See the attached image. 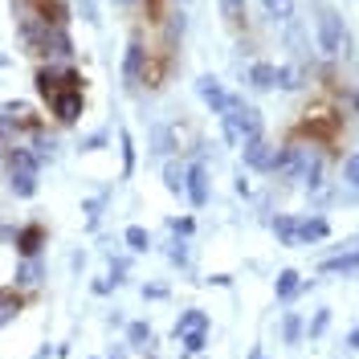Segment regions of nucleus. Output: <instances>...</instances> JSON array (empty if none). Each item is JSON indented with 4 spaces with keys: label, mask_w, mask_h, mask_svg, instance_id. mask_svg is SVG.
<instances>
[{
    "label": "nucleus",
    "mask_w": 359,
    "mask_h": 359,
    "mask_svg": "<svg viewBox=\"0 0 359 359\" xmlns=\"http://www.w3.org/2000/svg\"><path fill=\"white\" fill-rule=\"evenodd\" d=\"M273 172L302 184V188H318L323 184V156L314 143H286V147H278Z\"/></svg>",
    "instance_id": "1"
},
{
    "label": "nucleus",
    "mask_w": 359,
    "mask_h": 359,
    "mask_svg": "<svg viewBox=\"0 0 359 359\" xmlns=\"http://www.w3.org/2000/svg\"><path fill=\"white\" fill-rule=\"evenodd\" d=\"M4 176H8V188L21 196V201H29V196H37V188H41V159L33 156V147L29 143H21V147H13L8 156H4Z\"/></svg>",
    "instance_id": "2"
},
{
    "label": "nucleus",
    "mask_w": 359,
    "mask_h": 359,
    "mask_svg": "<svg viewBox=\"0 0 359 359\" xmlns=\"http://www.w3.org/2000/svg\"><path fill=\"white\" fill-rule=\"evenodd\" d=\"M221 135L229 147H237L241 151V143H249V139H257L262 135V111L257 107H249L245 98H237L233 94V102H229V111L221 114Z\"/></svg>",
    "instance_id": "3"
},
{
    "label": "nucleus",
    "mask_w": 359,
    "mask_h": 359,
    "mask_svg": "<svg viewBox=\"0 0 359 359\" xmlns=\"http://www.w3.org/2000/svg\"><path fill=\"white\" fill-rule=\"evenodd\" d=\"M331 233V224L327 217H278L273 221V237L282 241L286 249H302V245H314V241H323Z\"/></svg>",
    "instance_id": "4"
},
{
    "label": "nucleus",
    "mask_w": 359,
    "mask_h": 359,
    "mask_svg": "<svg viewBox=\"0 0 359 359\" xmlns=\"http://www.w3.org/2000/svg\"><path fill=\"white\" fill-rule=\"evenodd\" d=\"M176 343L188 351V355H196V351H204L208 347V314L201 311V306H188V311L176 318Z\"/></svg>",
    "instance_id": "5"
},
{
    "label": "nucleus",
    "mask_w": 359,
    "mask_h": 359,
    "mask_svg": "<svg viewBox=\"0 0 359 359\" xmlns=\"http://www.w3.org/2000/svg\"><path fill=\"white\" fill-rule=\"evenodd\" d=\"M33 86H37L41 98H49V94H57V90H66V86H82V74L74 66H66V62H41L37 74H33Z\"/></svg>",
    "instance_id": "6"
},
{
    "label": "nucleus",
    "mask_w": 359,
    "mask_h": 359,
    "mask_svg": "<svg viewBox=\"0 0 359 359\" xmlns=\"http://www.w3.org/2000/svg\"><path fill=\"white\" fill-rule=\"evenodd\" d=\"M45 107H49V114H53V123L74 127V123L86 114V90L82 86H66V90H57V94H49Z\"/></svg>",
    "instance_id": "7"
},
{
    "label": "nucleus",
    "mask_w": 359,
    "mask_h": 359,
    "mask_svg": "<svg viewBox=\"0 0 359 359\" xmlns=\"http://www.w3.org/2000/svg\"><path fill=\"white\" fill-rule=\"evenodd\" d=\"M147 66H151V49L143 45V37L135 33L127 41V53H123V86L127 90H139L147 82Z\"/></svg>",
    "instance_id": "8"
},
{
    "label": "nucleus",
    "mask_w": 359,
    "mask_h": 359,
    "mask_svg": "<svg viewBox=\"0 0 359 359\" xmlns=\"http://www.w3.org/2000/svg\"><path fill=\"white\" fill-rule=\"evenodd\" d=\"M343 45H347V37H343V21H339V13L335 8H323V13H318V49H323L327 57H339Z\"/></svg>",
    "instance_id": "9"
},
{
    "label": "nucleus",
    "mask_w": 359,
    "mask_h": 359,
    "mask_svg": "<svg viewBox=\"0 0 359 359\" xmlns=\"http://www.w3.org/2000/svg\"><path fill=\"white\" fill-rule=\"evenodd\" d=\"M241 156H245V168L249 172H273V159H278V143H269L266 135L241 143Z\"/></svg>",
    "instance_id": "10"
},
{
    "label": "nucleus",
    "mask_w": 359,
    "mask_h": 359,
    "mask_svg": "<svg viewBox=\"0 0 359 359\" xmlns=\"http://www.w3.org/2000/svg\"><path fill=\"white\" fill-rule=\"evenodd\" d=\"M184 196L192 201V208H204V204H208V196H212V180H208V168H204V163H188Z\"/></svg>",
    "instance_id": "11"
},
{
    "label": "nucleus",
    "mask_w": 359,
    "mask_h": 359,
    "mask_svg": "<svg viewBox=\"0 0 359 359\" xmlns=\"http://www.w3.org/2000/svg\"><path fill=\"white\" fill-rule=\"evenodd\" d=\"M196 94L204 98V107H208L212 114H224L229 111V102H233V94L224 90V82L221 78H212V74H204L201 82H196Z\"/></svg>",
    "instance_id": "12"
},
{
    "label": "nucleus",
    "mask_w": 359,
    "mask_h": 359,
    "mask_svg": "<svg viewBox=\"0 0 359 359\" xmlns=\"http://www.w3.org/2000/svg\"><path fill=\"white\" fill-rule=\"evenodd\" d=\"M13 241H17V253H21V257H41L49 233H45V224L29 221V224H21V229L13 233Z\"/></svg>",
    "instance_id": "13"
},
{
    "label": "nucleus",
    "mask_w": 359,
    "mask_h": 359,
    "mask_svg": "<svg viewBox=\"0 0 359 359\" xmlns=\"http://www.w3.org/2000/svg\"><path fill=\"white\" fill-rule=\"evenodd\" d=\"M41 278H45L41 257H21V266L13 273V286H17V290H33V286H41Z\"/></svg>",
    "instance_id": "14"
},
{
    "label": "nucleus",
    "mask_w": 359,
    "mask_h": 359,
    "mask_svg": "<svg viewBox=\"0 0 359 359\" xmlns=\"http://www.w3.org/2000/svg\"><path fill=\"white\" fill-rule=\"evenodd\" d=\"M21 306H25V298L17 286H0V327H8L21 314Z\"/></svg>",
    "instance_id": "15"
},
{
    "label": "nucleus",
    "mask_w": 359,
    "mask_h": 359,
    "mask_svg": "<svg viewBox=\"0 0 359 359\" xmlns=\"http://www.w3.org/2000/svg\"><path fill=\"white\" fill-rule=\"evenodd\" d=\"M127 343H131L135 351H143V355H156V335H151L147 323H131L127 327Z\"/></svg>",
    "instance_id": "16"
},
{
    "label": "nucleus",
    "mask_w": 359,
    "mask_h": 359,
    "mask_svg": "<svg viewBox=\"0 0 359 359\" xmlns=\"http://www.w3.org/2000/svg\"><path fill=\"white\" fill-rule=\"evenodd\" d=\"M323 273H343V278H347V273H359V245L351 249V253H339V257H327V262H323Z\"/></svg>",
    "instance_id": "17"
},
{
    "label": "nucleus",
    "mask_w": 359,
    "mask_h": 359,
    "mask_svg": "<svg viewBox=\"0 0 359 359\" xmlns=\"http://www.w3.org/2000/svg\"><path fill=\"white\" fill-rule=\"evenodd\" d=\"M249 86L253 90H273L278 86V66H269V62H253V66H249Z\"/></svg>",
    "instance_id": "18"
},
{
    "label": "nucleus",
    "mask_w": 359,
    "mask_h": 359,
    "mask_svg": "<svg viewBox=\"0 0 359 359\" xmlns=\"http://www.w3.org/2000/svg\"><path fill=\"white\" fill-rule=\"evenodd\" d=\"M184 176H188V163H180V159H168L163 163V188L172 196H184Z\"/></svg>",
    "instance_id": "19"
},
{
    "label": "nucleus",
    "mask_w": 359,
    "mask_h": 359,
    "mask_svg": "<svg viewBox=\"0 0 359 359\" xmlns=\"http://www.w3.org/2000/svg\"><path fill=\"white\" fill-rule=\"evenodd\" d=\"M25 143V131L17 127V123H8L4 114H0V163H4V156L13 151V147H21Z\"/></svg>",
    "instance_id": "20"
},
{
    "label": "nucleus",
    "mask_w": 359,
    "mask_h": 359,
    "mask_svg": "<svg viewBox=\"0 0 359 359\" xmlns=\"http://www.w3.org/2000/svg\"><path fill=\"white\" fill-rule=\"evenodd\" d=\"M298 290H302V278H298V269H282V273H278V282H273V294H278L282 302H290Z\"/></svg>",
    "instance_id": "21"
},
{
    "label": "nucleus",
    "mask_w": 359,
    "mask_h": 359,
    "mask_svg": "<svg viewBox=\"0 0 359 359\" xmlns=\"http://www.w3.org/2000/svg\"><path fill=\"white\" fill-rule=\"evenodd\" d=\"M123 241H127V249H131V253H147V249H151V233H147L143 224H127Z\"/></svg>",
    "instance_id": "22"
},
{
    "label": "nucleus",
    "mask_w": 359,
    "mask_h": 359,
    "mask_svg": "<svg viewBox=\"0 0 359 359\" xmlns=\"http://www.w3.org/2000/svg\"><path fill=\"white\" fill-rule=\"evenodd\" d=\"M188 257H192V249H188V237H172V241H168V262H172V266H188Z\"/></svg>",
    "instance_id": "23"
},
{
    "label": "nucleus",
    "mask_w": 359,
    "mask_h": 359,
    "mask_svg": "<svg viewBox=\"0 0 359 359\" xmlns=\"http://www.w3.org/2000/svg\"><path fill=\"white\" fill-rule=\"evenodd\" d=\"M262 8H266L269 21H290L294 17V0H262Z\"/></svg>",
    "instance_id": "24"
},
{
    "label": "nucleus",
    "mask_w": 359,
    "mask_h": 359,
    "mask_svg": "<svg viewBox=\"0 0 359 359\" xmlns=\"http://www.w3.org/2000/svg\"><path fill=\"white\" fill-rule=\"evenodd\" d=\"M217 4H221L224 25H233V29H237V25L245 21V0H217Z\"/></svg>",
    "instance_id": "25"
},
{
    "label": "nucleus",
    "mask_w": 359,
    "mask_h": 359,
    "mask_svg": "<svg viewBox=\"0 0 359 359\" xmlns=\"http://www.w3.org/2000/svg\"><path fill=\"white\" fill-rule=\"evenodd\" d=\"M118 151H123V180L135 172V139L131 131H118Z\"/></svg>",
    "instance_id": "26"
},
{
    "label": "nucleus",
    "mask_w": 359,
    "mask_h": 359,
    "mask_svg": "<svg viewBox=\"0 0 359 359\" xmlns=\"http://www.w3.org/2000/svg\"><path fill=\"white\" fill-rule=\"evenodd\" d=\"M282 339H286V343H302V318H298V314H286V318H282Z\"/></svg>",
    "instance_id": "27"
},
{
    "label": "nucleus",
    "mask_w": 359,
    "mask_h": 359,
    "mask_svg": "<svg viewBox=\"0 0 359 359\" xmlns=\"http://www.w3.org/2000/svg\"><path fill=\"white\" fill-rule=\"evenodd\" d=\"M278 86L282 90H298L302 86V69L298 66H278Z\"/></svg>",
    "instance_id": "28"
},
{
    "label": "nucleus",
    "mask_w": 359,
    "mask_h": 359,
    "mask_svg": "<svg viewBox=\"0 0 359 359\" xmlns=\"http://www.w3.org/2000/svg\"><path fill=\"white\" fill-rule=\"evenodd\" d=\"M343 180L359 188V151H355V156H347V163H343Z\"/></svg>",
    "instance_id": "29"
},
{
    "label": "nucleus",
    "mask_w": 359,
    "mask_h": 359,
    "mask_svg": "<svg viewBox=\"0 0 359 359\" xmlns=\"http://www.w3.org/2000/svg\"><path fill=\"white\" fill-rule=\"evenodd\" d=\"M168 229H172V233H180V237H188V233L196 229V221H192V217H172V221H168Z\"/></svg>",
    "instance_id": "30"
},
{
    "label": "nucleus",
    "mask_w": 359,
    "mask_h": 359,
    "mask_svg": "<svg viewBox=\"0 0 359 359\" xmlns=\"http://www.w3.org/2000/svg\"><path fill=\"white\" fill-rule=\"evenodd\" d=\"M82 208H86V224L94 229V224H98V212H102V196H94V201H86Z\"/></svg>",
    "instance_id": "31"
},
{
    "label": "nucleus",
    "mask_w": 359,
    "mask_h": 359,
    "mask_svg": "<svg viewBox=\"0 0 359 359\" xmlns=\"http://www.w3.org/2000/svg\"><path fill=\"white\" fill-rule=\"evenodd\" d=\"M327 323H331V311H318L311 318V335H323V331H327Z\"/></svg>",
    "instance_id": "32"
},
{
    "label": "nucleus",
    "mask_w": 359,
    "mask_h": 359,
    "mask_svg": "<svg viewBox=\"0 0 359 359\" xmlns=\"http://www.w3.org/2000/svg\"><path fill=\"white\" fill-rule=\"evenodd\" d=\"M123 282H127V262L118 257V262L111 266V286H123Z\"/></svg>",
    "instance_id": "33"
},
{
    "label": "nucleus",
    "mask_w": 359,
    "mask_h": 359,
    "mask_svg": "<svg viewBox=\"0 0 359 359\" xmlns=\"http://www.w3.org/2000/svg\"><path fill=\"white\" fill-rule=\"evenodd\" d=\"M102 143H107V131H94L90 139H82V151H98Z\"/></svg>",
    "instance_id": "34"
},
{
    "label": "nucleus",
    "mask_w": 359,
    "mask_h": 359,
    "mask_svg": "<svg viewBox=\"0 0 359 359\" xmlns=\"http://www.w3.org/2000/svg\"><path fill=\"white\" fill-rule=\"evenodd\" d=\"M143 298H168V286H143Z\"/></svg>",
    "instance_id": "35"
},
{
    "label": "nucleus",
    "mask_w": 359,
    "mask_h": 359,
    "mask_svg": "<svg viewBox=\"0 0 359 359\" xmlns=\"http://www.w3.org/2000/svg\"><path fill=\"white\" fill-rule=\"evenodd\" d=\"M347 347H351V351H359V327L351 331V335H347Z\"/></svg>",
    "instance_id": "36"
},
{
    "label": "nucleus",
    "mask_w": 359,
    "mask_h": 359,
    "mask_svg": "<svg viewBox=\"0 0 359 359\" xmlns=\"http://www.w3.org/2000/svg\"><path fill=\"white\" fill-rule=\"evenodd\" d=\"M114 4H118V8H135V4H139V0H114Z\"/></svg>",
    "instance_id": "37"
},
{
    "label": "nucleus",
    "mask_w": 359,
    "mask_h": 359,
    "mask_svg": "<svg viewBox=\"0 0 359 359\" xmlns=\"http://www.w3.org/2000/svg\"><path fill=\"white\" fill-rule=\"evenodd\" d=\"M355 107H359V94H355Z\"/></svg>",
    "instance_id": "38"
},
{
    "label": "nucleus",
    "mask_w": 359,
    "mask_h": 359,
    "mask_svg": "<svg viewBox=\"0 0 359 359\" xmlns=\"http://www.w3.org/2000/svg\"><path fill=\"white\" fill-rule=\"evenodd\" d=\"M111 359H123V355H111Z\"/></svg>",
    "instance_id": "39"
}]
</instances>
